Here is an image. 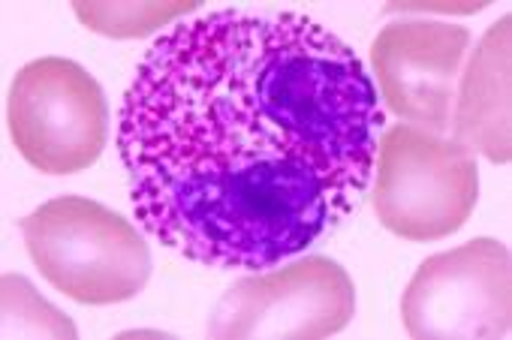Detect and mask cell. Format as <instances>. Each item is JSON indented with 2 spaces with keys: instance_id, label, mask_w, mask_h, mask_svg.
Here are the masks:
<instances>
[{
  "instance_id": "7a4b0ae2",
  "label": "cell",
  "mask_w": 512,
  "mask_h": 340,
  "mask_svg": "<svg viewBox=\"0 0 512 340\" xmlns=\"http://www.w3.org/2000/svg\"><path fill=\"white\" fill-rule=\"evenodd\" d=\"M22 238L40 274L79 304L130 301L151 277V250L139 229L85 196L43 202L22 220Z\"/></svg>"
},
{
  "instance_id": "5b68a950",
  "label": "cell",
  "mask_w": 512,
  "mask_h": 340,
  "mask_svg": "<svg viewBox=\"0 0 512 340\" xmlns=\"http://www.w3.org/2000/svg\"><path fill=\"white\" fill-rule=\"evenodd\" d=\"M7 121L19 154L46 175L85 172L109 142L103 88L67 58H40L19 70Z\"/></svg>"
},
{
  "instance_id": "ba28073f",
  "label": "cell",
  "mask_w": 512,
  "mask_h": 340,
  "mask_svg": "<svg viewBox=\"0 0 512 340\" xmlns=\"http://www.w3.org/2000/svg\"><path fill=\"white\" fill-rule=\"evenodd\" d=\"M512 19L500 16L464 61L455 106L452 139L473 154L503 166L512 157Z\"/></svg>"
},
{
  "instance_id": "8992f818",
  "label": "cell",
  "mask_w": 512,
  "mask_h": 340,
  "mask_svg": "<svg viewBox=\"0 0 512 340\" xmlns=\"http://www.w3.org/2000/svg\"><path fill=\"white\" fill-rule=\"evenodd\" d=\"M509 247L473 238L428 256L401 298V319L416 340H491L509 334Z\"/></svg>"
},
{
  "instance_id": "9c48e42d",
  "label": "cell",
  "mask_w": 512,
  "mask_h": 340,
  "mask_svg": "<svg viewBox=\"0 0 512 340\" xmlns=\"http://www.w3.org/2000/svg\"><path fill=\"white\" fill-rule=\"evenodd\" d=\"M196 10V0H169V4H85V0H76L73 4L76 19L88 31L112 40L148 37Z\"/></svg>"
},
{
  "instance_id": "3957f363",
  "label": "cell",
  "mask_w": 512,
  "mask_h": 340,
  "mask_svg": "<svg viewBox=\"0 0 512 340\" xmlns=\"http://www.w3.org/2000/svg\"><path fill=\"white\" fill-rule=\"evenodd\" d=\"M371 181L377 220L407 241L455 235L479 199L476 154L410 124L383 130Z\"/></svg>"
},
{
  "instance_id": "30bf717a",
  "label": "cell",
  "mask_w": 512,
  "mask_h": 340,
  "mask_svg": "<svg viewBox=\"0 0 512 340\" xmlns=\"http://www.w3.org/2000/svg\"><path fill=\"white\" fill-rule=\"evenodd\" d=\"M0 301H4V337H64L76 340V325L52 307L46 298L37 295V289L19 277V274H4L0 283Z\"/></svg>"
},
{
  "instance_id": "277c9868",
  "label": "cell",
  "mask_w": 512,
  "mask_h": 340,
  "mask_svg": "<svg viewBox=\"0 0 512 340\" xmlns=\"http://www.w3.org/2000/svg\"><path fill=\"white\" fill-rule=\"evenodd\" d=\"M356 316V286L329 256H305L287 268L235 280L211 310L217 340H317Z\"/></svg>"
},
{
  "instance_id": "6da1fadb",
  "label": "cell",
  "mask_w": 512,
  "mask_h": 340,
  "mask_svg": "<svg viewBox=\"0 0 512 340\" xmlns=\"http://www.w3.org/2000/svg\"><path fill=\"white\" fill-rule=\"evenodd\" d=\"M386 115L356 52L296 13L163 34L121 106L136 220L169 250L263 271L359 208Z\"/></svg>"
},
{
  "instance_id": "52a82bcc",
  "label": "cell",
  "mask_w": 512,
  "mask_h": 340,
  "mask_svg": "<svg viewBox=\"0 0 512 340\" xmlns=\"http://www.w3.org/2000/svg\"><path fill=\"white\" fill-rule=\"evenodd\" d=\"M470 43L473 37L461 25L428 19L386 25L371 43V64L389 112L443 136Z\"/></svg>"
}]
</instances>
